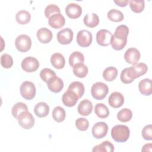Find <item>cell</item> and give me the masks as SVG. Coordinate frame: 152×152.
Wrapping results in <instances>:
<instances>
[{
  "instance_id": "6",
  "label": "cell",
  "mask_w": 152,
  "mask_h": 152,
  "mask_svg": "<svg viewBox=\"0 0 152 152\" xmlns=\"http://www.w3.org/2000/svg\"><path fill=\"white\" fill-rule=\"evenodd\" d=\"M15 45L18 50L21 52L28 51L31 46V40L30 37L26 34H21L18 36L15 40Z\"/></svg>"
},
{
  "instance_id": "37",
  "label": "cell",
  "mask_w": 152,
  "mask_h": 152,
  "mask_svg": "<svg viewBox=\"0 0 152 152\" xmlns=\"http://www.w3.org/2000/svg\"><path fill=\"white\" fill-rule=\"evenodd\" d=\"M27 110H28V107L25 103L23 102H18V103H16L12 106L11 109V113L15 118L17 119L18 116L21 112L24 111H26Z\"/></svg>"
},
{
  "instance_id": "15",
  "label": "cell",
  "mask_w": 152,
  "mask_h": 152,
  "mask_svg": "<svg viewBox=\"0 0 152 152\" xmlns=\"http://www.w3.org/2000/svg\"><path fill=\"white\" fill-rule=\"evenodd\" d=\"M108 103L113 108L120 107L124 103V97L119 92H113L109 97Z\"/></svg>"
},
{
  "instance_id": "18",
  "label": "cell",
  "mask_w": 152,
  "mask_h": 152,
  "mask_svg": "<svg viewBox=\"0 0 152 152\" xmlns=\"http://www.w3.org/2000/svg\"><path fill=\"white\" fill-rule=\"evenodd\" d=\"M78 99V98L77 95L69 90H67V91L63 94L62 97V101L64 104L68 107H72L75 106Z\"/></svg>"
},
{
  "instance_id": "44",
  "label": "cell",
  "mask_w": 152,
  "mask_h": 152,
  "mask_svg": "<svg viewBox=\"0 0 152 152\" xmlns=\"http://www.w3.org/2000/svg\"><path fill=\"white\" fill-rule=\"evenodd\" d=\"M151 147H152V144L151 143H148L145 144L142 148V151H151Z\"/></svg>"
},
{
  "instance_id": "33",
  "label": "cell",
  "mask_w": 152,
  "mask_h": 152,
  "mask_svg": "<svg viewBox=\"0 0 152 152\" xmlns=\"http://www.w3.org/2000/svg\"><path fill=\"white\" fill-rule=\"evenodd\" d=\"M107 18L113 22H120L124 18L123 13L116 9H112L109 10L107 14Z\"/></svg>"
},
{
  "instance_id": "23",
  "label": "cell",
  "mask_w": 152,
  "mask_h": 152,
  "mask_svg": "<svg viewBox=\"0 0 152 152\" xmlns=\"http://www.w3.org/2000/svg\"><path fill=\"white\" fill-rule=\"evenodd\" d=\"M50 62L53 67L56 69H62L65 64L64 56L60 53H53L50 58Z\"/></svg>"
},
{
  "instance_id": "9",
  "label": "cell",
  "mask_w": 152,
  "mask_h": 152,
  "mask_svg": "<svg viewBox=\"0 0 152 152\" xmlns=\"http://www.w3.org/2000/svg\"><path fill=\"white\" fill-rule=\"evenodd\" d=\"M108 131V125L104 122L96 123L91 129L93 136L96 139H100L104 137Z\"/></svg>"
},
{
  "instance_id": "36",
  "label": "cell",
  "mask_w": 152,
  "mask_h": 152,
  "mask_svg": "<svg viewBox=\"0 0 152 152\" xmlns=\"http://www.w3.org/2000/svg\"><path fill=\"white\" fill-rule=\"evenodd\" d=\"M129 7L131 10L135 13L141 12L145 7L144 0H131L129 1Z\"/></svg>"
},
{
  "instance_id": "42",
  "label": "cell",
  "mask_w": 152,
  "mask_h": 152,
  "mask_svg": "<svg viewBox=\"0 0 152 152\" xmlns=\"http://www.w3.org/2000/svg\"><path fill=\"white\" fill-rule=\"evenodd\" d=\"M142 136L146 140H152V125L151 124L144 127L142 130Z\"/></svg>"
},
{
  "instance_id": "25",
  "label": "cell",
  "mask_w": 152,
  "mask_h": 152,
  "mask_svg": "<svg viewBox=\"0 0 152 152\" xmlns=\"http://www.w3.org/2000/svg\"><path fill=\"white\" fill-rule=\"evenodd\" d=\"M68 90L74 92L78 99L81 98L84 93V86L83 83L79 81H74L71 83L69 85Z\"/></svg>"
},
{
  "instance_id": "39",
  "label": "cell",
  "mask_w": 152,
  "mask_h": 152,
  "mask_svg": "<svg viewBox=\"0 0 152 152\" xmlns=\"http://www.w3.org/2000/svg\"><path fill=\"white\" fill-rule=\"evenodd\" d=\"M56 75V73L49 68H43L40 72V77L41 79L45 83H47L50 78Z\"/></svg>"
},
{
  "instance_id": "34",
  "label": "cell",
  "mask_w": 152,
  "mask_h": 152,
  "mask_svg": "<svg viewBox=\"0 0 152 152\" xmlns=\"http://www.w3.org/2000/svg\"><path fill=\"white\" fill-rule=\"evenodd\" d=\"M131 67L132 68L136 78H138L141 75L145 74L148 70V67L147 65L142 62L138 64L137 63Z\"/></svg>"
},
{
  "instance_id": "26",
  "label": "cell",
  "mask_w": 152,
  "mask_h": 152,
  "mask_svg": "<svg viewBox=\"0 0 152 152\" xmlns=\"http://www.w3.org/2000/svg\"><path fill=\"white\" fill-rule=\"evenodd\" d=\"M93 152H113L114 145L109 141H104L101 144L94 146L92 150Z\"/></svg>"
},
{
  "instance_id": "13",
  "label": "cell",
  "mask_w": 152,
  "mask_h": 152,
  "mask_svg": "<svg viewBox=\"0 0 152 152\" xmlns=\"http://www.w3.org/2000/svg\"><path fill=\"white\" fill-rule=\"evenodd\" d=\"M47 86L50 91L57 93L63 89L64 82L61 78L55 75L49 80L47 82Z\"/></svg>"
},
{
  "instance_id": "17",
  "label": "cell",
  "mask_w": 152,
  "mask_h": 152,
  "mask_svg": "<svg viewBox=\"0 0 152 152\" xmlns=\"http://www.w3.org/2000/svg\"><path fill=\"white\" fill-rule=\"evenodd\" d=\"M77 109L80 115L84 116H88L92 112L93 103L90 100L88 99L83 100L79 103Z\"/></svg>"
},
{
  "instance_id": "12",
  "label": "cell",
  "mask_w": 152,
  "mask_h": 152,
  "mask_svg": "<svg viewBox=\"0 0 152 152\" xmlns=\"http://www.w3.org/2000/svg\"><path fill=\"white\" fill-rule=\"evenodd\" d=\"M140 56V52L137 49L130 48L126 50L124 54V59L127 63L134 65L138 62Z\"/></svg>"
},
{
  "instance_id": "35",
  "label": "cell",
  "mask_w": 152,
  "mask_h": 152,
  "mask_svg": "<svg viewBox=\"0 0 152 152\" xmlns=\"http://www.w3.org/2000/svg\"><path fill=\"white\" fill-rule=\"evenodd\" d=\"M132 117V111L127 108L121 109L117 114V118L119 121L122 122L129 121Z\"/></svg>"
},
{
  "instance_id": "32",
  "label": "cell",
  "mask_w": 152,
  "mask_h": 152,
  "mask_svg": "<svg viewBox=\"0 0 152 152\" xmlns=\"http://www.w3.org/2000/svg\"><path fill=\"white\" fill-rule=\"evenodd\" d=\"M66 116V113L63 107L61 106L55 107L52 111V118L57 122H63Z\"/></svg>"
},
{
  "instance_id": "5",
  "label": "cell",
  "mask_w": 152,
  "mask_h": 152,
  "mask_svg": "<svg viewBox=\"0 0 152 152\" xmlns=\"http://www.w3.org/2000/svg\"><path fill=\"white\" fill-rule=\"evenodd\" d=\"M17 120L19 125L26 129L31 128L34 124V118L33 116L27 110L21 112L18 116Z\"/></svg>"
},
{
  "instance_id": "8",
  "label": "cell",
  "mask_w": 152,
  "mask_h": 152,
  "mask_svg": "<svg viewBox=\"0 0 152 152\" xmlns=\"http://www.w3.org/2000/svg\"><path fill=\"white\" fill-rule=\"evenodd\" d=\"M39 67L38 60L33 56L25 58L21 62L22 69L27 72H33L36 71Z\"/></svg>"
},
{
  "instance_id": "28",
  "label": "cell",
  "mask_w": 152,
  "mask_h": 152,
  "mask_svg": "<svg viewBox=\"0 0 152 152\" xmlns=\"http://www.w3.org/2000/svg\"><path fill=\"white\" fill-rule=\"evenodd\" d=\"M94 113L100 118H106L109 115V110L103 103H97L94 107Z\"/></svg>"
},
{
  "instance_id": "10",
  "label": "cell",
  "mask_w": 152,
  "mask_h": 152,
  "mask_svg": "<svg viewBox=\"0 0 152 152\" xmlns=\"http://www.w3.org/2000/svg\"><path fill=\"white\" fill-rule=\"evenodd\" d=\"M112 37L111 32L106 29H102L96 34L97 43L102 46H107L110 44Z\"/></svg>"
},
{
  "instance_id": "7",
  "label": "cell",
  "mask_w": 152,
  "mask_h": 152,
  "mask_svg": "<svg viewBox=\"0 0 152 152\" xmlns=\"http://www.w3.org/2000/svg\"><path fill=\"white\" fill-rule=\"evenodd\" d=\"M92 34L87 30L79 31L77 35V42L81 47L86 48L89 46L92 42Z\"/></svg>"
},
{
  "instance_id": "2",
  "label": "cell",
  "mask_w": 152,
  "mask_h": 152,
  "mask_svg": "<svg viewBox=\"0 0 152 152\" xmlns=\"http://www.w3.org/2000/svg\"><path fill=\"white\" fill-rule=\"evenodd\" d=\"M130 131L128 127L124 125H116L111 130V136L116 142H124L129 137Z\"/></svg>"
},
{
  "instance_id": "19",
  "label": "cell",
  "mask_w": 152,
  "mask_h": 152,
  "mask_svg": "<svg viewBox=\"0 0 152 152\" xmlns=\"http://www.w3.org/2000/svg\"><path fill=\"white\" fill-rule=\"evenodd\" d=\"M37 39L42 43H48L52 39L53 35L52 31L46 27H42L37 31Z\"/></svg>"
},
{
  "instance_id": "40",
  "label": "cell",
  "mask_w": 152,
  "mask_h": 152,
  "mask_svg": "<svg viewBox=\"0 0 152 152\" xmlns=\"http://www.w3.org/2000/svg\"><path fill=\"white\" fill-rule=\"evenodd\" d=\"M58 13H61V10L55 4H49L45 9V16L48 18L52 15Z\"/></svg>"
},
{
  "instance_id": "20",
  "label": "cell",
  "mask_w": 152,
  "mask_h": 152,
  "mask_svg": "<svg viewBox=\"0 0 152 152\" xmlns=\"http://www.w3.org/2000/svg\"><path fill=\"white\" fill-rule=\"evenodd\" d=\"M138 89L142 95L150 96L152 93L151 80L148 78L141 80L138 84Z\"/></svg>"
},
{
  "instance_id": "16",
  "label": "cell",
  "mask_w": 152,
  "mask_h": 152,
  "mask_svg": "<svg viewBox=\"0 0 152 152\" xmlns=\"http://www.w3.org/2000/svg\"><path fill=\"white\" fill-rule=\"evenodd\" d=\"M48 23L51 27L58 29L65 25V19L61 13L55 14L49 18Z\"/></svg>"
},
{
  "instance_id": "21",
  "label": "cell",
  "mask_w": 152,
  "mask_h": 152,
  "mask_svg": "<svg viewBox=\"0 0 152 152\" xmlns=\"http://www.w3.org/2000/svg\"><path fill=\"white\" fill-rule=\"evenodd\" d=\"M120 78L123 83L129 84L137 78L134 74L132 68L131 67H129L126 68L122 71Z\"/></svg>"
},
{
  "instance_id": "38",
  "label": "cell",
  "mask_w": 152,
  "mask_h": 152,
  "mask_svg": "<svg viewBox=\"0 0 152 152\" xmlns=\"http://www.w3.org/2000/svg\"><path fill=\"white\" fill-rule=\"evenodd\" d=\"M1 64L5 68H10L13 65V59L11 55L4 53L1 56Z\"/></svg>"
},
{
  "instance_id": "31",
  "label": "cell",
  "mask_w": 152,
  "mask_h": 152,
  "mask_svg": "<svg viewBox=\"0 0 152 152\" xmlns=\"http://www.w3.org/2000/svg\"><path fill=\"white\" fill-rule=\"evenodd\" d=\"M88 71V67L84 64H77L73 67V73L78 78L86 77Z\"/></svg>"
},
{
  "instance_id": "30",
  "label": "cell",
  "mask_w": 152,
  "mask_h": 152,
  "mask_svg": "<svg viewBox=\"0 0 152 152\" xmlns=\"http://www.w3.org/2000/svg\"><path fill=\"white\" fill-rule=\"evenodd\" d=\"M118 69L114 66L106 68L103 72V77L107 81H112L118 75Z\"/></svg>"
},
{
  "instance_id": "29",
  "label": "cell",
  "mask_w": 152,
  "mask_h": 152,
  "mask_svg": "<svg viewBox=\"0 0 152 152\" xmlns=\"http://www.w3.org/2000/svg\"><path fill=\"white\" fill-rule=\"evenodd\" d=\"M31 19L30 12L26 10H20L15 15V20L20 24H27Z\"/></svg>"
},
{
  "instance_id": "43",
  "label": "cell",
  "mask_w": 152,
  "mask_h": 152,
  "mask_svg": "<svg viewBox=\"0 0 152 152\" xmlns=\"http://www.w3.org/2000/svg\"><path fill=\"white\" fill-rule=\"evenodd\" d=\"M114 3H115L119 7H125L127 5L129 1L128 0H118V1H113Z\"/></svg>"
},
{
  "instance_id": "14",
  "label": "cell",
  "mask_w": 152,
  "mask_h": 152,
  "mask_svg": "<svg viewBox=\"0 0 152 152\" xmlns=\"http://www.w3.org/2000/svg\"><path fill=\"white\" fill-rule=\"evenodd\" d=\"M65 13L70 18H77L82 13V8L77 4H68L65 8Z\"/></svg>"
},
{
  "instance_id": "11",
  "label": "cell",
  "mask_w": 152,
  "mask_h": 152,
  "mask_svg": "<svg viewBox=\"0 0 152 152\" xmlns=\"http://www.w3.org/2000/svg\"><path fill=\"white\" fill-rule=\"evenodd\" d=\"M73 35V31L71 28H63L57 33V40L62 45H68L72 42Z\"/></svg>"
},
{
  "instance_id": "27",
  "label": "cell",
  "mask_w": 152,
  "mask_h": 152,
  "mask_svg": "<svg viewBox=\"0 0 152 152\" xmlns=\"http://www.w3.org/2000/svg\"><path fill=\"white\" fill-rule=\"evenodd\" d=\"M84 56L80 52L75 51L69 55V64L72 67H74L77 64H84Z\"/></svg>"
},
{
  "instance_id": "22",
  "label": "cell",
  "mask_w": 152,
  "mask_h": 152,
  "mask_svg": "<svg viewBox=\"0 0 152 152\" xmlns=\"http://www.w3.org/2000/svg\"><path fill=\"white\" fill-rule=\"evenodd\" d=\"M34 112L35 115L39 118L46 116L49 112V107L45 102H39L37 103L34 107Z\"/></svg>"
},
{
  "instance_id": "4",
  "label": "cell",
  "mask_w": 152,
  "mask_h": 152,
  "mask_svg": "<svg viewBox=\"0 0 152 152\" xmlns=\"http://www.w3.org/2000/svg\"><path fill=\"white\" fill-rule=\"evenodd\" d=\"M20 91L21 96L26 100L33 99L36 95V87L34 84L28 81H24L20 86Z\"/></svg>"
},
{
  "instance_id": "24",
  "label": "cell",
  "mask_w": 152,
  "mask_h": 152,
  "mask_svg": "<svg viewBox=\"0 0 152 152\" xmlns=\"http://www.w3.org/2000/svg\"><path fill=\"white\" fill-rule=\"evenodd\" d=\"M84 24L90 28L96 27L99 23V17L95 13H90L86 14L83 19Z\"/></svg>"
},
{
  "instance_id": "1",
  "label": "cell",
  "mask_w": 152,
  "mask_h": 152,
  "mask_svg": "<svg viewBox=\"0 0 152 152\" xmlns=\"http://www.w3.org/2000/svg\"><path fill=\"white\" fill-rule=\"evenodd\" d=\"M129 33V28L126 25L118 26L112 35L111 45L116 50H121L126 45L127 36Z\"/></svg>"
},
{
  "instance_id": "3",
  "label": "cell",
  "mask_w": 152,
  "mask_h": 152,
  "mask_svg": "<svg viewBox=\"0 0 152 152\" xmlns=\"http://www.w3.org/2000/svg\"><path fill=\"white\" fill-rule=\"evenodd\" d=\"M108 92V86L102 82H97L93 84L91 88V94L93 97L98 100L103 99Z\"/></svg>"
},
{
  "instance_id": "41",
  "label": "cell",
  "mask_w": 152,
  "mask_h": 152,
  "mask_svg": "<svg viewBox=\"0 0 152 152\" xmlns=\"http://www.w3.org/2000/svg\"><path fill=\"white\" fill-rule=\"evenodd\" d=\"M75 126L78 130L84 131L88 129L89 122L88 120L84 118H79L75 121Z\"/></svg>"
}]
</instances>
